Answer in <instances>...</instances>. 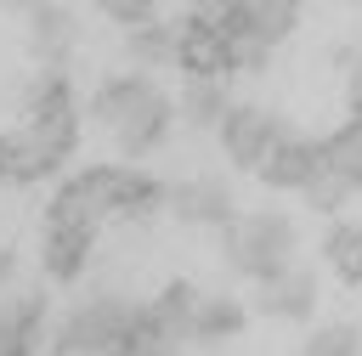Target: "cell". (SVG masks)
<instances>
[{"mask_svg": "<svg viewBox=\"0 0 362 356\" xmlns=\"http://www.w3.org/2000/svg\"><path fill=\"white\" fill-rule=\"evenodd\" d=\"M90 119H102L113 130L124 158H147L164 147L175 102L164 96V85H153V73H107L90 96Z\"/></svg>", "mask_w": 362, "mask_h": 356, "instance_id": "1", "label": "cell"}, {"mask_svg": "<svg viewBox=\"0 0 362 356\" xmlns=\"http://www.w3.org/2000/svg\"><path fill=\"white\" fill-rule=\"evenodd\" d=\"M136 328H141V299L102 288V294L79 299V305L57 322L51 350H57V356H113V350H124V345L136 339Z\"/></svg>", "mask_w": 362, "mask_h": 356, "instance_id": "2", "label": "cell"}, {"mask_svg": "<svg viewBox=\"0 0 362 356\" xmlns=\"http://www.w3.org/2000/svg\"><path fill=\"white\" fill-rule=\"evenodd\" d=\"M294 243H300V232L277 209H255L238 226H226V260H232V271H243L255 283H277L294 266Z\"/></svg>", "mask_w": 362, "mask_h": 356, "instance_id": "3", "label": "cell"}, {"mask_svg": "<svg viewBox=\"0 0 362 356\" xmlns=\"http://www.w3.org/2000/svg\"><path fill=\"white\" fill-rule=\"evenodd\" d=\"M322 147V164H317V181L305 186V198L317 203V209H339L345 198H356L362 192V113H351L328 141H317Z\"/></svg>", "mask_w": 362, "mask_h": 356, "instance_id": "4", "label": "cell"}, {"mask_svg": "<svg viewBox=\"0 0 362 356\" xmlns=\"http://www.w3.org/2000/svg\"><path fill=\"white\" fill-rule=\"evenodd\" d=\"M11 136V170L17 181H34V175H51L68 164L74 141H79V113H51V119H28L23 130H6Z\"/></svg>", "mask_w": 362, "mask_h": 356, "instance_id": "5", "label": "cell"}, {"mask_svg": "<svg viewBox=\"0 0 362 356\" xmlns=\"http://www.w3.org/2000/svg\"><path fill=\"white\" fill-rule=\"evenodd\" d=\"M113 175L119 164H90L79 175H68L51 198V226H79V232H96V220L113 215Z\"/></svg>", "mask_w": 362, "mask_h": 356, "instance_id": "6", "label": "cell"}, {"mask_svg": "<svg viewBox=\"0 0 362 356\" xmlns=\"http://www.w3.org/2000/svg\"><path fill=\"white\" fill-rule=\"evenodd\" d=\"M283 136H288V124H283L277 113L255 107V102H238V107L221 119V147H226V158H232L238 170H255V175H260L266 153H272Z\"/></svg>", "mask_w": 362, "mask_h": 356, "instance_id": "7", "label": "cell"}, {"mask_svg": "<svg viewBox=\"0 0 362 356\" xmlns=\"http://www.w3.org/2000/svg\"><path fill=\"white\" fill-rule=\"evenodd\" d=\"M192 311H198V288L192 283H164L153 299H141V339H153L158 350H181L192 345Z\"/></svg>", "mask_w": 362, "mask_h": 356, "instance_id": "8", "label": "cell"}, {"mask_svg": "<svg viewBox=\"0 0 362 356\" xmlns=\"http://www.w3.org/2000/svg\"><path fill=\"white\" fill-rule=\"evenodd\" d=\"M164 209L187 226H232V186L221 175H187L164 186Z\"/></svg>", "mask_w": 362, "mask_h": 356, "instance_id": "9", "label": "cell"}, {"mask_svg": "<svg viewBox=\"0 0 362 356\" xmlns=\"http://www.w3.org/2000/svg\"><path fill=\"white\" fill-rule=\"evenodd\" d=\"M317 164H322V147H317V141H305V136H283V141L266 153L260 181L277 186V192H305V186L317 181Z\"/></svg>", "mask_w": 362, "mask_h": 356, "instance_id": "10", "label": "cell"}, {"mask_svg": "<svg viewBox=\"0 0 362 356\" xmlns=\"http://www.w3.org/2000/svg\"><path fill=\"white\" fill-rule=\"evenodd\" d=\"M74 40H79V17H74V6H28V45H34V57L45 62V68H62V57L74 51Z\"/></svg>", "mask_w": 362, "mask_h": 356, "instance_id": "11", "label": "cell"}, {"mask_svg": "<svg viewBox=\"0 0 362 356\" xmlns=\"http://www.w3.org/2000/svg\"><path fill=\"white\" fill-rule=\"evenodd\" d=\"M260 311H266V316H288V322L311 316V311H317V271L288 266L277 283H260Z\"/></svg>", "mask_w": 362, "mask_h": 356, "instance_id": "12", "label": "cell"}, {"mask_svg": "<svg viewBox=\"0 0 362 356\" xmlns=\"http://www.w3.org/2000/svg\"><path fill=\"white\" fill-rule=\"evenodd\" d=\"M124 57L136 62V73H153V68H181V23H153L141 34H124Z\"/></svg>", "mask_w": 362, "mask_h": 356, "instance_id": "13", "label": "cell"}, {"mask_svg": "<svg viewBox=\"0 0 362 356\" xmlns=\"http://www.w3.org/2000/svg\"><path fill=\"white\" fill-rule=\"evenodd\" d=\"M175 113L187 119V130H221V119L232 113V96L221 79H187L175 96Z\"/></svg>", "mask_w": 362, "mask_h": 356, "instance_id": "14", "label": "cell"}, {"mask_svg": "<svg viewBox=\"0 0 362 356\" xmlns=\"http://www.w3.org/2000/svg\"><path fill=\"white\" fill-rule=\"evenodd\" d=\"M243 322H249V311H243L232 294H198V311H192V345H221V339H232Z\"/></svg>", "mask_w": 362, "mask_h": 356, "instance_id": "15", "label": "cell"}, {"mask_svg": "<svg viewBox=\"0 0 362 356\" xmlns=\"http://www.w3.org/2000/svg\"><path fill=\"white\" fill-rule=\"evenodd\" d=\"M90 249H96V232H79V226H45V271H51L57 283L79 277V266L90 260Z\"/></svg>", "mask_w": 362, "mask_h": 356, "instance_id": "16", "label": "cell"}, {"mask_svg": "<svg viewBox=\"0 0 362 356\" xmlns=\"http://www.w3.org/2000/svg\"><path fill=\"white\" fill-rule=\"evenodd\" d=\"M153 209H164V181L158 175H141V170H119L113 175V215L147 220Z\"/></svg>", "mask_w": 362, "mask_h": 356, "instance_id": "17", "label": "cell"}, {"mask_svg": "<svg viewBox=\"0 0 362 356\" xmlns=\"http://www.w3.org/2000/svg\"><path fill=\"white\" fill-rule=\"evenodd\" d=\"M28 119H51V113H74V85H68V73L62 68H45V73H34L28 79Z\"/></svg>", "mask_w": 362, "mask_h": 356, "instance_id": "18", "label": "cell"}, {"mask_svg": "<svg viewBox=\"0 0 362 356\" xmlns=\"http://www.w3.org/2000/svg\"><path fill=\"white\" fill-rule=\"evenodd\" d=\"M322 260H328L339 277H351V283H356V271H362V226L334 220V226H328V237H322Z\"/></svg>", "mask_w": 362, "mask_h": 356, "instance_id": "19", "label": "cell"}, {"mask_svg": "<svg viewBox=\"0 0 362 356\" xmlns=\"http://www.w3.org/2000/svg\"><path fill=\"white\" fill-rule=\"evenodd\" d=\"M300 356H362V328H351V322H322V328L305 333Z\"/></svg>", "mask_w": 362, "mask_h": 356, "instance_id": "20", "label": "cell"}, {"mask_svg": "<svg viewBox=\"0 0 362 356\" xmlns=\"http://www.w3.org/2000/svg\"><path fill=\"white\" fill-rule=\"evenodd\" d=\"M107 17H113L119 28H130V34H141V28H153L164 11H158L153 0H113V6H107Z\"/></svg>", "mask_w": 362, "mask_h": 356, "instance_id": "21", "label": "cell"}, {"mask_svg": "<svg viewBox=\"0 0 362 356\" xmlns=\"http://www.w3.org/2000/svg\"><path fill=\"white\" fill-rule=\"evenodd\" d=\"M345 102H351V113H362V51L345 57Z\"/></svg>", "mask_w": 362, "mask_h": 356, "instance_id": "22", "label": "cell"}, {"mask_svg": "<svg viewBox=\"0 0 362 356\" xmlns=\"http://www.w3.org/2000/svg\"><path fill=\"white\" fill-rule=\"evenodd\" d=\"M113 356H170V350H158L153 339H141V333H136V339H130L124 350H113Z\"/></svg>", "mask_w": 362, "mask_h": 356, "instance_id": "23", "label": "cell"}, {"mask_svg": "<svg viewBox=\"0 0 362 356\" xmlns=\"http://www.w3.org/2000/svg\"><path fill=\"white\" fill-rule=\"evenodd\" d=\"M0 181H17V170H11V136H0Z\"/></svg>", "mask_w": 362, "mask_h": 356, "instance_id": "24", "label": "cell"}, {"mask_svg": "<svg viewBox=\"0 0 362 356\" xmlns=\"http://www.w3.org/2000/svg\"><path fill=\"white\" fill-rule=\"evenodd\" d=\"M6 277H11V254H0V288H6Z\"/></svg>", "mask_w": 362, "mask_h": 356, "instance_id": "25", "label": "cell"}, {"mask_svg": "<svg viewBox=\"0 0 362 356\" xmlns=\"http://www.w3.org/2000/svg\"><path fill=\"white\" fill-rule=\"evenodd\" d=\"M356 283H362V271H356Z\"/></svg>", "mask_w": 362, "mask_h": 356, "instance_id": "26", "label": "cell"}]
</instances>
